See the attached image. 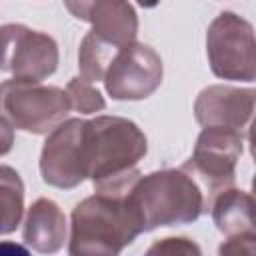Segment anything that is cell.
<instances>
[{
	"label": "cell",
	"instance_id": "1",
	"mask_svg": "<svg viewBox=\"0 0 256 256\" xmlns=\"http://www.w3.org/2000/svg\"><path fill=\"white\" fill-rule=\"evenodd\" d=\"M0 256H32L24 246L16 244V242H8L4 240L0 244Z\"/></svg>",
	"mask_w": 256,
	"mask_h": 256
}]
</instances>
